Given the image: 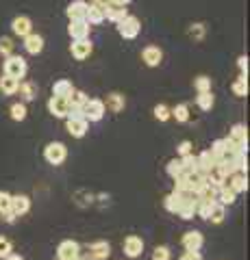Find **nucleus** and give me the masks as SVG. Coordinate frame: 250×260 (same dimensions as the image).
Here are the masks:
<instances>
[{
    "instance_id": "obj_1",
    "label": "nucleus",
    "mask_w": 250,
    "mask_h": 260,
    "mask_svg": "<svg viewBox=\"0 0 250 260\" xmlns=\"http://www.w3.org/2000/svg\"><path fill=\"white\" fill-rule=\"evenodd\" d=\"M44 158L48 165H63L68 158V145L66 143H61V141H50L44 148Z\"/></svg>"
},
{
    "instance_id": "obj_2",
    "label": "nucleus",
    "mask_w": 250,
    "mask_h": 260,
    "mask_svg": "<svg viewBox=\"0 0 250 260\" xmlns=\"http://www.w3.org/2000/svg\"><path fill=\"white\" fill-rule=\"evenodd\" d=\"M26 72H29V65H26V61H24V56L11 54V56H7L5 59V74L7 76L20 80V78L26 76Z\"/></svg>"
},
{
    "instance_id": "obj_3",
    "label": "nucleus",
    "mask_w": 250,
    "mask_h": 260,
    "mask_svg": "<svg viewBox=\"0 0 250 260\" xmlns=\"http://www.w3.org/2000/svg\"><path fill=\"white\" fill-rule=\"evenodd\" d=\"M118 32H120V37H124V39H135L142 32L140 18H135V15H126L124 20L118 22Z\"/></svg>"
},
{
    "instance_id": "obj_4",
    "label": "nucleus",
    "mask_w": 250,
    "mask_h": 260,
    "mask_svg": "<svg viewBox=\"0 0 250 260\" xmlns=\"http://www.w3.org/2000/svg\"><path fill=\"white\" fill-rule=\"evenodd\" d=\"M104 113H107V107H104V100H100V98H92L83 107V117L87 121H100Z\"/></svg>"
},
{
    "instance_id": "obj_5",
    "label": "nucleus",
    "mask_w": 250,
    "mask_h": 260,
    "mask_svg": "<svg viewBox=\"0 0 250 260\" xmlns=\"http://www.w3.org/2000/svg\"><path fill=\"white\" fill-rule=\"evenodd\" d=\"M227 139L235 145L239 152H248V128L244 124H235V126H233Z\"/></svg>"
},
{
    "instance_id": "obj_6",
    "label": "nucleus",
    "mask_w": 250,
    "mask_h": 260,
    "mask_svg": "<svg viewBox=\"0 0 250 260\" xmlns=\"http://www.w3.org/2000/svg\"><path fill=\"white\" fill-rule=\"evenodd\" d=\"M80 258V245L76 241L66 239L57 247V260H78Z\"/></svg>"
},
{
    "instance_id": "obj_7",
    "label": "nucleus",
    "mask_w": 250,
    "mask_h": 260,
    "mask_svg": "<svg viewBox=\"0 0 250 260\" xmlns=\"http://www.w3.org/2000/svg\"><path fill=\"white\" fill-rule=\"evenodd\" d=\"M183 195V202L179 210H176V215H179L181 219H185V221H189V219L196 217V208H198V198H193V195L189 193H181Z\"/></svg>"
},
{
    "instance_id": "obj_8",
    "label": "nucleus",
    "mask_w": 250,
    "mask_h": 260,
    "mask_svg": "<svg viewBox=\"0 0 250 260\" xmlns=\"http://www.w3.org/2000/svg\"><path fill=\"white\" fill-rule=\"evenodd\" d=\"M181 245L185 251H200L205 245V237H203V232H198V230H187L183 234V239H181Z\"/></svg>"
},
{
    "instance_id": "obj_9",
    "label": "nucleus",
    "mask_w": 250,
    "mask_h": 260,
    "mask_svg": "<svg viewBox=\"0 0 250 260\" xmlns=\"http://www.w3.org/2000/svg\"><path fill=\"white\" fill-rule=\"evenodd\" d=\"M66 130L74 137V139H80V137H85L87 130H90V121H87L85 117H68Z\"/></svg>"
},
{
    "instance_id": "obj_10",
    "label": "nucleus",
    "mask_w": 250,
    "mask_h": 260,
    "mask_svg": "<svg viewBox=\"0 0 250 260\" xmlns=\"http://www.w3.org/2000/svg\"><path fill=\"white\" fill-rule=\"evenodd\" d=\"M90 24L85 20H70V26L68 32L72 37V42H80V39H90Z\"/></svg>"
},
{
    "instance_id": "obj_11",
    "label": "nucleus",
    "mask_w": 250,
    "mask_h": 260,
    "mask_svg": "<svg viewBox=\"0 0 250 260\" xmlns=\"http://www.w3.org/2000/svg\"><path fill=\"white\" fill-rule=\"evenodd\" d=\"M48 111H50V115H52V117L63 119V117H68L70 104H68V100H66V98L50 95V100H48Z\"/></svg>"
},
{
    "instance_id": "obj_12",
    "label": "nucleus",
    "mask_w": 250,
    "mask_h": 260,
    "mask_svg": "<svg viewBox=\"0 0 250 260\" xmlns=\"http://www.w3.org/2000/svg\"><path fill=\"white\" fill-rule=\"evenodd\" d=\"M122 249H124V254H126L128 258L142 256V251H144V239H142V237H137V234H131V237H126V239H124Z\"/></svg>"
},
{
    "instance_id": "obj_13",
    "label": "nucleus",
    "mask_w": 250,
    "mask_h": 260,
    "mask_svg": "<svg viewBox=\"0 0 250 260\" xmlns=\"http://www.w3.org/2000/svg\"><path fill=\"white\" fill-rule=\"evenodd\" d=\"M196 162H198V174L207 178V174L217 165V158L213 156L211 150H203V152H200L198 156H196Z\"/></svg>"
},
{
    "instance_id": "obj_14",
    "label": "nucleus",
    "mask_w": 250,
    "mask_h": 260,
    "mask_svg": "<svg viewBox=\"0 0 250 260\" xmlns=\"http://www.w3.org/2000/svg\"><path fill=\"white\" fill-rule=\"evenodd\" d=\"M142 61L148 65V68H159L161 61H163V50L159 46H146L142 50Z\"/></svg>"
},
{
    "instance_id": "obj_15",
    "label": "nucleus",
    "mask_w": 250,
    "mask_h": 260,
    "mask_svg": "<svg viewBox=\"0 0 250 260\" xmlns=\"http://www.w3.org/2000/svg\"><path fill=\"white\" fill-rule=\"evenodd\" d=\"M70 52L76 61H85V59H90V54L94 52V46L90 39H80V42H72Z\"/></svg>"
},
{
    "instance_id": "obj_16",
    "label": "nucleus",
    "mask_w": 250,
    "mask_h": 260,
    "mask_svg": "<svg viewBox=\"0 0 250 260\" xmlns=\"http://www.w3.org/2000/svg\"><path fill=\"white\" fill-rule=\"evenodd\" d=\"M11 30H13V35H18V37H26L33 32V22H31L29 15H18V18H13L11 22Z\"/></svg>"
},
{
    "instance_id": "obj_17",
    "label": "nucleus",
    "mask_w": 250,
    "mask_h": 260,
    "mask_svg": "<svg viewBox=\"0 0 250 260\" xmlns=\"http://www.w3.org/2000/svg\"><path fill=\"white\" fill-rule=\"evenodd\" d=\"M31 210V198L24 193H18V195H11V213L13 217H22L26 215Z\"/></svg>"
},
{
    "instance_id": "obj_18",
    "label": "nucleus",
    "mask_w": 250,
    "mask_h": 260,
    "mask_svg": "<svg viewBox=\"0 0 250 260\" xmlns=\"http://www.w3.org/2000/svg\"><path fill=\"white\" fill-rule=\"evenodd\" d=\"M111 256V245L107 241H94L90 245V258L92 260H107Z\"/></svg>"
},
{
    "instance_id": "obj_19",
    "label": "nucleus",
    "mask_w": 250,
    "mask_h": 260,
    "mask_svg": "<svg viewBox=\"0 0 250 260\" xmlns=\"http://www.w3.org/2000/svg\"><path fill=\"white\" fill-rule=\"evenodd\" d=\"M87 7H90V3H85V0H74V3H70V5H68L66 15H68L70 20H85Z\"/></svg>"
},
{
    "instance_id": "obj_20",
    "label": "nucleus",
    "mask_w": 250,
    "mask_h": 260,
    "mask_svg": "<svg viewBox=\"0 0 250 260\" xmlns=\"http://www.w3.org/2000/svg\"><path fill=\"white\" fill-rule=\"evenodd\" d=\"M24 50L29 54H39L44 50V37L37 35V32H31V35L24 37Z\"/></svg>"
},
{
    "instance_id": "obj_21",
    "label": "nucleus",
    "mask_w": 250,
    "mask_h": 260,
    "mask_svg": "<svg viewBox=\"0 0 250 260\" xmlns=\"http://www.w3.org/2000/svg\"><path fill=\"white\" fill-rule=\"evenodd\" d=\"M0 217H3L7 223L15 221V217L11 213V193H7V191H0Z\"/></svg>"
},
{
    "instance_id": "obj_22",
    "label": "nucleus",
    "mask_w": 250,
    "mask_h": 260,
    "mask_svg": "<svg viewBox=\"0 0 250 260\" xmlns=\"http://www.w3.org/2000/svg\"><path fill=\"white\" fill-rule=\"evenodd\" d=\"M215 202H217V204H222V206H231V204H235V202H237V193L233 191L229 184H224V186L217 189Z\"/></svg>"
},
{
    "instance_id": "obj_23",
    "label": "nucleus",
    "mask_w": 250,
    "mask_h": 260,
    "mask_svg": "<svg viewBox=\"0 0 250 260\" xmlns=\"http://www.w3.org/2000/svg\"><path fill=\"white\" fill-rule=\"evenodd\" d=\"M227 184H229L237 195H239V193H246V191H248V176H246V174H239V172H237V174H231L229 180H227Z\"/></svg>"
},
{
    "instance_id": "obj_24",
    "label": "nucleus",
    "mask_w": 250,
    "mask_h": 260,
    "mask_svg": "<svg viewBox=\"0 0 250 260\" xmlns=\"http://www.w3.org/2000/svg\"><path fill=\"white\" fill-rule=\"evenodd\" d=\"M128 15L126 11V7H120V5H104V20H111V22H120V20H124Z\"/></svg>"
},
{
    "instance_id": "obj_25",
    "label": "nucleus",
    "mask_w": 250,
    "mask_h": 260,
    "mask_svg": "<svg viewBox=\"0 0 250 260\" xmlns=\"http://www.w3.org/2000/svg\"><path fill=\"white\" fill-rule=\"evenodd\" d=\"M104 107H107L111 113H120V111H124V107H126V98L122 93L114 91V93L107 95V102H104Z\"/></svg>"
},
{
    "instance_id": "obj_26",
    "label": "nucleus",
    "mask_w": 250,
    "mask_h": 260,
    "mask_svg": "<svg viewBox=\"0 0 250 260\" xmlns=\"http://www.w3.org/2000/svg\"><path fill=\"white\" fill-rule=\"evenodd\" d=\"M72 91H74V85H72V80H68V78H61L52 85V95H57V98H66L68 100Z\"/></svg>"
},
{
    "instance_id": "obj_27",
    "label": "nucleus",
    "mask_w": 250,
    "mask_h": 260,
    "mask_svg": "<svg viewBox=\"0 0 250 260\" xmlns=\"http://www.w3.org/2000/svg\"><path fill=\"white\" fill-rule=\"evenodd\" d=\"M85 22L87 24H102L104 22V7L100 5H90L87 7V15H85Z\"/></svg>"
},
{
    "instance_id": "obj_28",
    "label": "nucleus",
    "mask_w": 250,
    "mask_h": 260,
    "mask_svg": "<svg viewBox=\"0 0 250 260\" xmlns=\"http://www.w3.org/2000/svg\"><path fill=\"white\" fill-rule=\"evenodd\" d=\"M181 202H183V195H181V193H176V191H172V193H168V195H165V200H163V208L168 210V213L176 215V210H179Z\"/></svg>"
},
{
    "instance_id": "obj_29",
    "label": "nucleus",
    "mask_w": 250,
    "mask_h": 260,
    "mask_svg": "<svg viewBox=\"0 0 250 260\" xmlns=\"http://www.w3.org/2000/svg\"><path fill=\"white\" fill-rule=\"evenodd\" d=\"M18 87H20V80H15V78H11V76L3 74V78H0V91H3L5 95L18 93Z\"/></svg>"
},
{
    "instance_id": "obj_30",
    "label": "nucleus",
    "mask_w": 250,
    "mask_h": 260,
    "mask_svg": "<svg viewBox=\"0 0 250 260\" xmlns=\"http://www.w3.org/2000/svg\"><path fill=\"white\" fill-rule=\"evenodd\" d=\"M18 91H20V95H22V102L26 104V102H31V100H35V95H37V89H35V85L33 83H20V87H18Z\"/></svg>"
},
{
    "instance_id": "obj_31",
    "label": "nucleus",
    "mask_w": 250,
    "mask_h": 260,
    "mask_svg": "<svg viewBox=\"0 0 250 260\" xmlns=\"http://www.w3.org/2000/svg\"><path fill=\"white\" fill-rule=\"evenodd\" d=\"M87 100H90V98H87L85 91H78V89H74L72 95L68 98V104H70V109H83Z\"/></svg>"
},
{
    "instance_id": "obj_32",
    "label": "nucleus",
    "mask_w": 250,
    "mask_h": 260,
    "mask_svg": "<svg viewBox=\"0 0 250 260\" xmlns=\"http://www.w3.org/2000/svg\"><path fill=\"white\" fill-rule=\"evenodd\" d=\"M196 104H198V109H203V111H211L213 104H215V95H213L211 91L198 93V95H196Z\"/></svg>"
},
{
    "instance_id": "obj_33",
    "label": "nucleus",
    "mask_w": 250,
    "mask_h": 260,
    "mask_svg": "<svg viewBox=\"0 0 250 260\" xmlns=\"http://www.w3.org/2000/svg\"><path fill=\"white\" fill-rule=\"evenodd\" d=\"M224 217H227V206H222V204H217V202H215L213 208H211V213H209L207 221H211V223H222Z\"/></svg>"
},
{
    "instance_id": "obj_34",
    "label": "nucleus",
    "mask_w": 250,
    "mask_h": 260,
    "mask_svg": "<svg viewBox=\"0 0 250 260\" xmlns=\"http://www.w3.org/2000/svg\"><path fill=\"white\" fill-rule=\"evenodd\" d=\"M9 113H11V119L13 121H24V119H26V113L29 111H26V104H24V102H13Z\"/></svg>"
},
{
    "instance_id": "obj_35",
    "label": "nucleus",
    "mask_w": 250,
    "mask_h": 260,
    "mask_svg": "<svg viewBox=\"0 0 250 260\" xmlns=\"http://www.w3.org/2000/svg\"><path fill=\"white\" fill-rule=\"evenodd\" d=\"M231 89H233V93H235L237 98H246L248 95V78L246 76L235 78V83L231 85Z\"/></svg>"
},
{
    "instance_id": "obj_36",
    "label": "nucleus",
    "mask_w": 250,
    "mask_h": 260,
    "mask_svg": "<svg viewBox=\"0 0 250 260\" xmlns=\"http://www.w3.org/2000/svg\"><path fill=\"white\" fill-rule=\"evenodd\" d=\"M179 160H181L183 174H196L198 172V162H196V156H193V154H187V156H183Z\"/></svg>"
},
{
    "instance_id": "obj_37",
    "label": "nucleus",
    "mask_w": 250,
    "mask_h": 260,
    "mask_svg": "<svg viewBox=\"0 0 250 260\" xmlns=\"http://www.w3.org/2000/svg\"><path fill=\"white\" fill-rule=\"evenodd\" d=\"M172 117L176 121H181V124L189 121V107H187V104H176V107L172 109Z\"/></svg>"
},
{
    "instance_id": "obj_38",
    "label": "nucleus",
    "mask_w": 250,
    "mask_h": 260,
    "mask_svg": "<svg viewBox=\"0 0 250 260\" xmlns=\"http://www.w3.org/2000/svg\"><path fill=\"white\" fill-rule=\"evenodd\" d=\"M215 204V200H198V208H196V215L200 219H209V213Z\"/></svg>"
},
{
    "instance_id": "obj_39",
    "label": "nucleus",
    "mask_w": 250,
    "mask_h": 260,
    "mask_svg": "<svg viewBox=\"0 0 250 260\" xmlns=\"http://www.w3.org/2000/svg\"><path fill=\"white\" fill-rule=\"evenodd\" d=\"M152 113H155V119H159V121H168L172 117V109L168 107V104H157V107L152 109Z\"/></svg>"
},
{
    "instance_id": "obj_40",
    "label": "nucleus",
    "mask_w": 250,
    "mask_h": 260,
    "mask_svg": "<svg viewBox=\"0 0 250 260\" xmlns=\"http://www.w3.org/2000/svg\"><path fill=\"white\" fill-rule=\"evenodd\" d=\"M152 260H172V251L168 245H157L152 249Z\"/></svg>"
},
{
    "instance_id": "obj_41",
    "label": "nucleus",
    "mask_w": 250,
    "mask_h": 260,
    "mask_svg": "<svg viewBox=\"0 0 250 260\" xmlns=\"http://www.w3.org/2000/svg\"><path fill=\"white\" fill-rule=\"evenodd\" d=\"M165 172H168V176H170V178H172V180H174V178H179V176L183 174V167H181V160H179V158H172L170 162H168V167H165Z\"/></svg>"
},
{
    "instance_id": "obj_42",
    "label": "nucleus",
    "mask_w": 250,
    "mask_h": 260,
    "mask_svg": "<svg viewBox=\"0 0 250 260\" xmlns=\"http://www.w3.org/2000/svg\"><path fill=\"white\" fill-rule=\"evenodd\" d=\"M193 89H196L198 93L211 91V78H207V76H198L196 80H193Z\"/></svg>"
},
{
    "instance_id": "obj_43",
    "label": "nucleus",
    "mask_w": 250,
    "mask_h": 260,
    "mask_svg": "<svg viewBox=\"0 0 250 260\" xmlns=\"http://www.w3.org/2000/svg\"><path fill=\"white\" fill-rule=\"evenodd\" d=\"M13 48H15V44L11 42V37H0V54H3L5 59L13 54Z\"/></svg>"
},
{
    "instance_id": "obj_44",
    "label": "nucleus",
    "mask_w": 250,
    "mask_h": 260,
    "mask_svg": "<svg viewBox=\"0 0 250 260\" xmlns=\"http://www.w3.org/2000/svg\"><path fill=\"white\" fill-rule=\"evenodd\" d=\"M9 254H13V245H11V241L9 239H5V237H0V258H7Z\"/></svg>"
},
{
    "instance_id": "obj_45",
    "label": "nucleus",
    "mask_w": 250,
    "mask_h": 260,
    "mask_svg": "<svg viewBox=\"0 0 250 260\" xmlns=\"http://www.w3.org/2000/svg\"><path fill=\"white\" fill-rule=\"evenodd\" d=\"M205 24H200V22H196V24H191L189 26V35L193 37V39H203L205 37Z\"/></svg>"
},
{
    "instance_id": "obj_46",
    "label": "nucleus",
    "mask_w": 250,
    "mask_h": 260,
    "mask_svg": "<svg viewBox=\"0 0 250 260\" xmlns=\"http://www.w3.org/2000/svg\"><path fill=\"white\" fill-rule=\"evenodd\" d=\"M191 148H193L191 141H187V139L181 141L179 145H176V154H179V158H183V156H187V154H191Z\"/></svg>"
},
{
    "instance_id": "obj_47",
    "label": "nucleus",
    "mask_w": 250,
    "mask_h": 260,
    "mask_svg": "<svg viewBox=\"0 0 250 260\" xmlns=\"http://www.w3.org/2000/svg\"><path fill=\"white\" fill-rule=\"evenodd\" d=\"M237 68H239V72H241V76L248 78V56H246V54H241L239 59H237Z\"/></svg>"
},
{
    "instance_id": "obj_48",
    "label": "nucleus",
    "mask_w": 250,
    "mask_h": 260,
    "mask_svg": "<svg viewBox=\"0 0 250 260\" xmlns=\"http://www.w3.org/2000/svg\"><path fill=\"white\" fill-rule=\"evenodd\" d=\"M179 260H203V254L200 251H183Z\"/></svg>"
},
{
    "instance_id": "obj_49",
    "label": "nucleus",
    "mask_w": 250,
    "mask_h": 260,
    "mask_svg": "<svg viewBox=\"0 0 250 260\" xmlns=\"http://www.w3.org/2000/svg\"><path fill=\"white\" fill-rule=\"evenodd\" d=\"M111 5H120V7H126L128 3H131V0H109Z\"/></svg>"
},
{
    "instance_id": "obj_50",
    "label": "nucleus",
    "mask_w": 250,
    "mask_h": 260,
    "mask_svg": "<svg viewBox=\"0 0 250 260\" xmlns=\"http://www.w3.org/2000/svg\"><path fill=\"white\" fill-rule=\"evenodd\" d=\"M5 260H24V258H22L20 254H9V256H7Z\"/></svg>"
},
{
    "instance_id": "obj_51",
    "label": "nucleus",
    "mask_w": 250,
    "mask_h": 260,
    "mask_svg": "<svg viewBox=\"0 0 250 260\" xmlns=\"http://www.w3.org/2000/svg\"><path fill=\"white\" fill-rule=\"evenodd\" d=\"M92 5H100V7H104V5H109V0H92Z\"/></svg>"
},
{
    "instance_id": "obj_52",
    "label": "nucleus",
    "mask_w": 250,
    "mask_h": 260,
    "mask_svg": "<svg viewBox=\"0 0 250 260\" xmlns=\"http://www.w3.org/2000/svg\"><path fill=\"white\" fill-rule=\"evenodd\" d=\"M78 260H80V258H78Z\"/></svg>"
}]
</instances>
